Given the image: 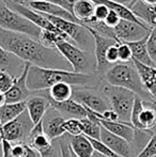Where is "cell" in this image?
<instances>
[{"instance_id": "cell-1", "label": "cell", "mask_w": 156, "mask_h": 157, "mask_svg": "<svg viewBox=\"0 0 156 157\" xmlns=\"http://www.w3.org/2000/svg\"><path fill=\"white\" fill-rule=\"evenodd\" d=\"M0 45L13 56L31 65L65 71H70L71 67L57 49L46 47L39 40L23 33L0 28Z\"/></svg>"}, {"instance_id": "cell-2", "label": "cell", "mask_w": 156, "mask_h": 157, "mask_svg": "<svg viewBox=\"0 0 156 157\" xmlns=\"http://www.w3.org/2000/svg\"><path fill=\"white\" fill-rule=\"evenodd\" d=\"M95 74H79L72 71L43 68L31 65L27 76V87L29 91H48L57 83L65 82L72 87L94 88L98 83Z\"/></svg>"}, {"instance_id": "cell-3", "label": "cell", "mask_w": 156, "mask_h": 157, "mask_svg": "<svg viewBox=\"0 0 156 157\" xmlns=\"http://www.w3.org/2000/svg\"><path fill=\"white\" fill-rule=\"evenodd\" d=\"M103 78L108 85L129 90L144 101H153L144 89L139 73L134 65L133 61L129 63L119 62L113 64L105 73Z\"/></svg>"}, {"instance_id": "cell-4", "label": "cell", "mask_w": 156, "mask_h": 157, "mask_svg": "<svg viewBox=\"0 0 156 157\" xmlns=\"http://www.w3.org/2000/svg\"><path fill=\"white\" fill-rule=\"evenodd\" d=\"M56 48L70 64L72 72L79 74H92L91 71H96L95 57L92 52L80 49L67 41L60 42Z\"/></svg>"}, {"instance_id": "cell-5", "label": "cell", "mask_w": 156, "mask_h": 157, "mask_svg": "<svg viewBox=\"0 0 156 157\" xmlns=\"http://www.w3.org/2000/svg\"><path fill=\"white\" fill-rule=\"evenodd\" d=\"M104 95L108 99L110 107L117 113L119 121L124 123H131V110L135 103L136 95L134 92L123 88L113 87L107 83L103 89Z\"/></svg>"}, {"instance_id": "cell-6", "label": "cell", "mask_w": 156, "mask_h": 157, "mask_svg": "<svg viewBox=\"0 0 156 157\" xmlns=\"http://www.w3.org/2000/svg\"><path fill=\"white\" fill-rule=\"evenodd\" d=\"M54 26H56L59 30L70 37L72 43L76 45L82 50L92 52L94 50V39L92 33L82 24L74 23L67 19L58 18V17H52L44 15Z\"/></svg>"}, {"instance_id": "cell-7", "label": "cell", "mask_w": 156, "mask_h": 157, "mask_svg": "<svg viewBox=\"0 0 156 157\" xmlns=\"http://www.w3.org/2000/svg\"><path fill=\"white\" fill-rule=\"evenodd\" d=\"M0 28L8 31L23 33L36 40H39L41 34L39 27L9 8L3 0H0Z\"/></svg>"}, {"instance_id": "cell-8", "label": "cell", "mask_w": 156, "mask_h": 157, "mask_svg": "<svg viewBox=\"0 0 156 157\" xmlns=\"http://www.w3.org/2000/svg\"><path fill=\"white\" fill-rule=\"evenodd\" d=\"M131 124L139 132H154L156 130V101H144L136 96L131 110Z\"/></svg>"}, {"instance_id": "cell-9", "label": "cell", "mask_w": 156, "mask_h": 157, "mask_svg": "<svg viewBox=\"0 0 156 157\" xmlns=\"http://www.w3.org/2000/svg\"><path fill=\"white\" fill-rule=\"evenodd\" d=\"M33 126V122L26 109V111L23 112L18 118L2 125L4 139L10 141L11 143L28 142V138Z\"/></svg>"}, {"instance_id": "cell-10", "label": "cell", "mask_w": 156, "mask_h": 157, "mask_svg": "<svg viewBox=\"0 0 156 157\" xmlns=\"http://www.w3.org/2000/svg\"><path fill=\"white\" fill-rule=\"evenodd\" d=\"M113 30L119 43L128 44L146 37L151 31V28L142 26L135 21L121 19L118 25L113 28Z\"/></svg>"}, {"instance_id": "cell-11", "label": "cell", "mask_w": 156, "mask_h": 157, "mask_svg": "<svg viewBox=\"0 0 156 157\" xmlns=\"http://www.w3.org/2000/svg\"><path fill=\"white\" fill-rule=\"evenodd\" d=\"M90 32L92 33L94 39V50L93 54L94 57H95V61H96V74H97V77H103L104 74L111 67L112 65H110L106 60V52L108 50V48L110 46L115 45V44H118L119 42L117 40L113 39H109V37H105L102 36V35L97 34L94 31Z\"/></svg>"}, {"instance_id": "cell-12", "label": "cell", "mask_w": 156, "mask_h": 157, "mask_svg": "<svg viewBox=\"0 0 156 157\" xmlns=\"http://www.w3.org/2000/svg\"><path fill=\"white\" fill-rule=\"evenodd\" d=\"M24 4H26V6H29L31 10L36 11V12L40 13V14L47 15V16H52V17H58V18L67 19V21L80 24L77 19H76V17L73 15V13L67 11V9L61 6L60 4H57V3L49 2V1H44V0H34V1L26 2V3H24Z\"/></svg>"}, {"instance_id": "cell-13", "label": "cell", "mask_w": 156, "mask_h": 157, "mask_svg": "<svg viewBox=\"0 0 156 157\" xmlns=\"http://www.w3.org/2000/svg\"><path fill=\"white\" fill-rule=\"evenodd\" d=\"M91 88L87 87L85 89H73V97L72 98L77 103L81 104L83 107L92 110L97 113H103L105 110L109 109L106 101L97 93L90 91Z\"/></svg>"}, {"instance_id": "cell-14", "label": "cell", "mask_w": 156, "mask_h": 157, "mask_svg": "<svg viewBox=\"0 0 156 157\" xmlns=\"http://www.w3.org/2000/svg\"><path fill=\"white\" fill-rule=\"evenodd\" d=\"M31 66L30 63H24V67L21 75L18 77H15L14 83L12 88L9 90L6 94V104L19 103V101H26L25 99L31 93L27 87V76L29 68Z\"/></svg>"}, {"instance_id": "cell-15", "label": "cell", "mask_w": 156, "mask_h": 157, "mask_svg": "<svg viewBox=\"0 0 156 157\" xmlns=\"http://www.w3.org/2000/svg\"><path fill=\"white\" fill-rule=\"evenodd\" d=\"M58 113L59 112L56 109L49 107L42 120L44 132L51 140L59 138L65 134L64 129H63V123H64L65 119Z\"/></svg>"}, {"instance_id": "cell-16", "label": "cell", "mask_w": 156, "mask_h": 157, "mask_svg": "<svg viewBox=\"0 0 156 157\" xmlns=\"http://www.w3.org/2000/svg\"><path fill=\"white\" fill-rule=\"evenodd\" d=\"M101 141L120 157H131V143L121 137L111 134L103 126L101 130Z\"/></svg>"}, {"instance_id": "cell-17", "label": "cell", "mask_w": 156, "mask_h": 157, "mask_svg": "<svg viewBox=\"0 0 156 157\" xmlns=\"http://www.w3.org/2000/svg\"><path fill=\"white\" fill-rule=\"evenodd\" d=\"M133 63L139 73L146 91L149 93L151 98L156 101V67L144 65L135 60H133Z\"/></svg>"}, {"instance_id": "cell-18", "label": "cell", "mask_w": 156, "mask_h": 157, "mask_svg": "<svg viewBox=\"0 0 156 157\" xmlns=\"http://www.w3.org/2000/svg\"><path fill=\"white\" fill-rule=\"evenodd\" d=\"M26 106H27V112L30 119L36 125L43 120L46 111L50 107V104L47 96H33L30 97L28 101H26Z\"/></svg>"}, {"instance_id": "cell-19", "label": "cell", "mask_w": 156, "mask_h": 157, "mask_svg": "<svg viewBox=\"0 0 156 157\" xmlns=\"http://www.w3.org/2000/svg\"><path fill=\"white\" fill-rule=\"evenodd\" d=\"M48 101H49L50 107L56 109L59 113H64L74 119H79V120L88 118V113L86 111L85 107L81 104L74 101L73 98L69 99L67 101H63V103H56V101H50L49 98H48Z\"/></svg>"}, {"instance_id": "cell-20", "label": "cell", "mask_w": 156, "mask_h": 157, "mask_svg": "<svg viewBox=\"0 0 156 157\" xmlns=\"http://www.w3.org/2000/svg\"><path fill=\"white\" fill-rule=\"evenodd\" d=\"M98 123L104 128H106L108 132H110L111 134L121 137L124 140H126L127 142L131 143L135 140L136 129L133 127V125L131 123H124V122H120V121L110 122V121H104V120H100Z\"/></svg>"}, {"instance_id": "cell-21", "label": "cell", "mask_w": 156, "mask_h": 157, "mask_svg": "<svg viewBox=\"0 0 156 157\" xmlns=\"http://www.w3.org/2000/svg\"><path fill=\"white\" fill-rule=\"evenodd\" d=\"M95 6L96 3L92 0H77L74 4L72 13L79 23L85 25L94 18Z\"/></svg>"}, {"instance_id": "cell-22", "label": "cell", "mask_w": 156, "mask_h": 157, "mask_svg": "<svg viewBox=\"0 0 156 157\" xmlns=\"http://www.w3.org/2000/svg\"><path fill=\"white\" fill-rule=\"evenodd\" d=\"M94 3H97V4H103V6H106L111 12L116 13L121 19H125V21H135L137 24H140L142 26H148L146 24H143L142 21H140L137 17L134 15V13L129 10L127 6H123V4L119 3V2H116L113 0H92ZM150 28V27H149Z\"/></svg>"}, {"instance_id": "cell-23", "label": "cell", "mask_w": 156, "mask_h": 157, "mask_svg": "<svg viewBox=\"0 0 156 157\" xmlns=\"http://www.w3.org/2000/svg\"><path fill=\"white\" fill-rule=\"evenodd\" d=\"M70 149L76 157H92L94 149L90 142L89 138L85 135L72 137L70 142Z\"/></svg>"}, {"instance_id": "cell-24", "label": "cell", "mask_w": 156, "mask_h": 157, "mask_svg": "<svg viewBox=\"0 0 156 157\" xmlns=\"http://www.w3.org/2000/svg\"><path fill=\"white\" fill-rule=\"evenodd\" d=\"M26 109H27L26 101L4 104L3 106L0 107V123L1 125H4L18 118L23 112L26 111Z\"/></svg>"}, {"instance_id": "cell-25", "label": "cell", "mask_w": 156, "mask_h": 157, "mask_svg": "<svg viewBox=\"0 0 156 157\" xmlns=\"http://www.w3.org/2000/svg\"><path fill=\"white\" fill-rule=\"evenodd\" d=\"M146 39H148V36L138 42L128 43V46L131 50V55H133V60L144 64V65L155 66L154 62L151 60L150 56H149L148 49H146Z\"/></svg>"}, {"instance_id": "cell-26", "label": "cell", "mask_w": 156, "mask_h": 157, "mask_svg": "<svg viewBox=\"0 0 156 157\" xmlns=\"http://www.w3.org/2000/svg\"><path fill=\"white\" fill-rule=\"evenodd\" d=\"M47 97L56 103L67 101L73 97V87L65 82L57 83L47 91Z\"/></svg>"}, {"instance_id": "cell-27", "label": "cell", "mask_w": 156, "mask_h": 157, "mask_svg": "<svg viewBox=\"0 0 156 157\" xmlns=\"http://www.w3.org/2000/svg\"><path fill=\"white\" fill-rule=\"evenodd\" d=\"M81 125H82V135L91 139L95 140H101V130H102V125L98 122H93L90 119L85 118L80 120Z\"/></svg>"}, {"instance_id": "cell-28", "label": "cell", "mask_w": 156, "mask_h": 157, "mask_svg": "<svg viewBox=\"0 0 156 157\" xmlns=\"http://www.w3.org/2000/svg\"><path fill=\"white\" fill-rule=\"evenodd\" d=\"M12 153L17 157H41L38 152L27 142L14 143L12 145Z\"/></svg>"}, {"instance_id": "cell-29", "label": "cell", "mask_w": 156, "mask_h": 157, "mask_svg": "<svg viewBox=\"0 0 156 157\" xmlns=\"http://www.w3.org/2000/svg\"><path fill=\"white\" fill-rule=\"evenodd\" d=\"M63 129H64L65 132L71 135L72 137L82 135V125H81L79 119L70 118L65 120L64 123H63Z\"/></svg>"}, {"instance_id": "cell-30", "label": "cell", "mask_w": 156, "mask_h": 157, "mask_svg": "<svg viewBox=\"0 0 156 157\" xmlns=\"http://www.w3.org/2000/svg\"><path fill=\"white\" fill-rule=\"evenodd\" d=\"M136 157H156V130L151 135L150 140Z\"/></svg>"}, {"instance_id": "cell-31", "label": "cell", "mask_w": 156, "mask_h": 157, "mask_svg": "<svg viewBox=\"0 0 156 157\" xmlns=\"http://www.w3.org/2000/svg\"><path fill=\"white\" fill-rule=\"evenodd\" d=\"M15 77L4 70H0V92L6 93L12 88Z\"/></svg>"}, {"instance_id": "cell-32", "label": "cell", "mask_w": 156, "mask_h": 157, "mask_svg": "<svg viewBox=\"0 0 156 157\" xmlns=\"http://www.w3.org/2000/svg\"><path fill=\"white\" fill-rule=\"evenodd\" d=\"M146 49H148L149 56H150L151 60L156 62V29L153 28L151 29L150 33L146 39Z\"/></svg>"}, {"instance_id": "cell-33", "label": "cell", "mask_w": 156, "mask_h": 157, "mask_svg": "<svg viewBox=\"0 0 156 157\" xmlns=\"http://www.w3.org/2000/svg\"><path fill=\"white\" fill-rule=\"evenodd\" d=\"M118 52H119V62L120 63H129L133 61V55H131V50L129 48L128 44L119 43Z\"/></svg>"}, {"instance_id": "cell-34", "label": "cell", "mask_w": 156, "mask_h": 157, "mask_svg": "<svg viewBox=\"0 0 156 157\" xmlns=\"http://www.w3.org/2000/svg\"><path fill=\"white\" fill-rule=\"evenodd\" d=\"M14 1H18V2H21V3H26V2L34 1V0H14ZM44 1H49V2L57 3V4H60L61 6H63V8L67 9V11H70V12L72 13L73 6L77 0H44Z\"/></svg>"}, {"instance_id": "cell-35", "label": "cell", "mask_w": 156, "mask_h": 157, "mask_svg": "<svg viewBox=\"0 0 156 157\" xmlns=\"http://www.w3.org/2000/svg\"><path fill=\"white\" fill-rule=\"evenodd\" d=\"M118 44H115V45L110 46L108 48L106 52V60L110 65H113V64H117L119 62V52H118Z\"/></svg>"}, {"instance_id": "cell-36", "label": "cell", "mask_w": 156, "mask_h": 157, "mask_svg": "<svg viewBox=\"0 0 156 157\" xmlns=\"http://www.w3.org/2000/svg\"><path fill=\"white\" fill-rule=\"evenodd\" d=\"M13 56L11 52H9L8 50H6L1 45H0V66L1 67H8L11 65L13 61Z\"/></svg>"}, {"instance_id": "cell-37", "label": "cell", "mask_w": 156, "mask_h": 157, "mask_svg": "<svg viewBox=\"0 0 156 157\" xmlns=\"http://www.w3.org/2000/svg\"><path fill=\"white\" fill-rule=\"evenodd\" d=\"M109 10L106 6H103V4H97L96 3V6H95V10H94V18L96 21H104L105 18L108 16Z\"/></svg>"}, {"instance_id": "cell-38", "label": "cell", "mask_w": 156, "mask_h": 157, "mask_svg": "<svg viewBox=\"0 0 156 157\" xmlns=\"http://www.w3.org/2000/svg\"><path fill=\"white\" fill-rule=\"evenodd\" d=\"M121 21V18L118 16L116 13H113V12H109V14H108V16L105 18V21H104V23L106 24L107 26H109V27H111V28H115L116 26L119 24V21Z\"/></svg>"}, {"instance_id": "cell-39", "label": "cell", "mask_w": 156, "mask_h": 157, "mask_svg": "<svg viewBox=\"0 0 156 157\" xmlns=\"http://www.w3.org/2000/svg\"><path fill=\"white\" fill-rule=\"evenodd\" d=\"M60 153L61 157H73L72 156L71 149H70V144H67L64 142L60 143Z\"/></svg>"}, {"instance_id": "cell-40", "label": "cell", "mask_w": 156, "mask_h": 157, "mask_svg": "<svg viewBox=\"0 0 156 157\" xmlns=\"http://www.w3.org/2000/svg\"><path fill=\"white\" fill-rule=\"evenodd\" d=\"M6 103V94L2 93V92H0V107L3 106Z\"/></svg>"}, {"instance_id": "cell-41", "label": "cell", "mask_w": 156, "mask_h": 157, "mask_svg": "<svg viewBox=\"0 0 156 157\" xmlns=\"http://www.w3.org/2000/svg\"><path fill=\"white\" fill-rule=\"evenodd\" d=\"M4 139V135H3V128H2V125L1 123H0V144L2 143V141H3Z\"/></svg>"}, {"instance_id": "cell-42", "label": "cell", "mask_w": 156, "mask_h": 157, "mask_svg": "<svg viewBox=\"0 0 156 157\" xmlns=\"http://www.w3.org/2000/svg\"><path fill=\"white\" fill-rule=\"evenodd\" d=\"M144 3L149 4V6H155L156 4V0H142Z\"/></svg>"}, {"instance_id": "cell-43", "label": "cell", "mask_w": 156, "mask_h": 157, "mask_svg": "<svg viewBox=\"0 0 156 157\" xmlns=\"http://www.w3.org/2000/svg\"><path fill=\"white\" fill-rule=\"evenodd\" d=\"M92 157H107V156L101 155V154H98V153H96V152H94V154H93V156H92Z\"/></svg>"}, {"instance_id": "cell-44", "label": "cell", "mask_w": 156, "mask_h": 157, "mask_svg": "<svg viewBox=\"0 0 156 157\" xmlns=\"http://www.w3.org/2000/svg\"><path fill=\"white\" fill-rule=\"evenodd\" d=\"M71 152H72V151H71ZM72 156H73V157H76L75 155H74V154H73V153H72Z\"/></svg>"}, {"instance_id": "cell-45", "label": "cell", "mask_w": 156, "mask_h": 157, "mask_svg": "<svg viewBox=\"0 0 156 157\" xmlns=\"http://www.w3.org/2000/svg\"><path fill=\"white\" fill-rule=\"evenodd\" d=\"M155 67H156V62H155Z\"/></svg>"}]
</instances>
